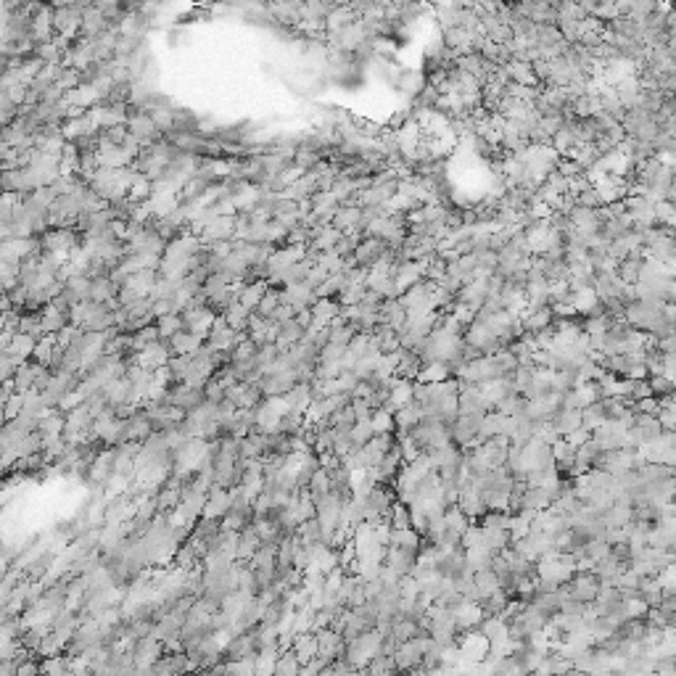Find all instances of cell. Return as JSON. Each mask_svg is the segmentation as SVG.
<instances>
[{"mask_svg": "<svg viewBox=\"0 0 676 676\" xmlns=\"http://www.w3.org/2000/svg\"><path fill=\"white\" fill-rule=\"evenodd\" d=\"M610 557H613L616 563L624 565V568H629V565H631V547L626 545V542H621V545H613V547H610Z\"/></svg>", "mask_w": 676, "mask_h": 676, "instance_id": "f6af8a7d", "label": "cell"}, {"mask_svg": "<svg viewBox=\"0 0 676 676\" xmlns=\"http://www.w3.org/2000/svg\"><path fill=\"white\" fill-rule=\"evenodd\" d=\"M576 206H581V209H592V212H597V209H603V201H600V196H597V191L589 185L586 191H581L579 196H576Z\"/></svg>", "mask_w": 676, "mask_h": 676, "instance_id": "74e56055", "label": "cell"}, {"mask_svg": "<svg viewBox=\"0 0 676 676\" xmlns=\"http://www.w3.org/2000/svg\"><path fill=\"white\" fill-rule=\"evenodd\" d=\"M37 676H45V674H42V671H40V674H37Z\"/></svg>", "mask_w": 676, "mask_h": 676, "instance_id": "db71d44e", "label": "cell"}, {"mask_svg": "<svg viewBox=\"0 0 676 676\" xmlns=\"http://www.w3.org/2000/svg\"><path fill=\"white\" fill-rule=\"evenodd\" d=\"M151 420H148V415L143 413V410H138L135 415H130V417H124V423H121V441L119 444H124V441H146L148 436H151Z\"/></svg>", "mask_w": 676, "mask_h": 676, "instance_id": "52a82bcc", "label": "cell"}, {"mask_svg": "<svg viewBox=\"0 0 676 676\" xmlns=\"http://www.w3.org/2000/svg\"><path fill=\"white\" fill-rule=\"evenodd\" d=\"M291 653L296 656V660H299L302 666H304V663H309V660H314V658H317V653H320L317 634H314V631H307V634L293 636Z\"/></svg>", "mask_w": 676, "mask_h": 676, "instance_id": "7c38bea8", "label": "cell"}, {"mask_svg": "<svg viewBox=\"0 0 676 676\" xmlns=\"http://www.w3.org/2000/svg\"><path fill=\"white\" fill-rule=\"evenodd\" d=\"M167 343H170L172 357H191V354H196V352H198V349L203 346L201 338H196V336L188 333V331H180V333H174Z\"/></svg>", "mask_w": 676, "mask_h": 676, "instance_id": "e0dca14e", "label": "cell"}, {"mask_svg": "<svg viewBox=\"0 0 676 676\" xmlns=\"http://www.w3.org/2000/svg\"><path fill=\"white\" fill-rule=\"evenodd\" d=\"M457 647H460V656L465 660H473V663H481L489 656V639H486L478 629H470V631H463L457 636Z\"/></svg>", "mask_w": 676, "mask_h": 676, "instance_id": "277c9868", "label": "cell"}, {"mask_svg": "<svg viewBox=\"0 0 676 676\" xmlns=\"http://www.w3.org/2000/svg\"><path fill=\"white\" fill-rule=\"evenodd\" d=\"M66 325H69V312H64V309L53 307V304H45V309L40 312L42 336H59Z\"/></svg>", "mask_w": 676, "mask_h": 676, "instance_id": "8fae6325", "label": "cell"}, {"mask_svg": "<svg viewBox=\"0 0 676 676\" xmlns=\"http://www.w3.org/2000/svg\"><path fill=\"white\" fill-rule=\"evenodd\" d=\"M196 676H214V674H212V671H209V668H203V671H198V674H196Z\"/></svg>", "mask_w": 676, "mask_h": 676, "instance_id": "f5cc1de1", "label": "cell"}, {"mask_svg": "<svg viewBox=\"0 0 676 676\" xmlns=\"http://www.w3.org/2000/svg\"><path fill=\"white\" fill-rule=\"evenodd\" d=\"M370 425H373V434H394V413H389L386 407L373 410L370 413Z\"/></svg>", "mask_w": 676, "mask_h": 676, "instance_id": "f546056e", "label": "cell"}, {"mask_svg": "<svg viewBox=\"0 0 676 676\" xmlns=\"http://www.w3.org/2000/svg\"><path fill=\"white\" fill-rule=\"evenodd\" d=\"M560 592L574 603L589 605V603H595L597 592H600V579L595 574H576L571 581L560 584Z\"/></svg>", "mask_w": 676, "mask_h": 676, "instance_id": "7a4b0ae2", "label": "cell"}, {"mask_svg": "<svg viewBox=\"0 0 676 676\" xmlns=\"http://www.w3.org/2000/svg\"><path fill=\"white\" fill-rule=\"evenodd\" d=\"M373 425H370V417H362V420H357V423L352 425V431H349V439H352L354 446H364L370 439H373Z\"/></svg>", "mask_w": 676, "mask_h": 676, "instance_id": "4dcf8cb0", "label": "cell"}, {"mask_svg": "<svg viewBox=\"0 0 676 676\" xmlns=\"http://www.w3.org/2000/svg\"><path fill=\"white\" fill-rule=\"evenodd\" d=\"M647 610L650 607L639 600V597H634V600H624V613H626V618H645L647 616Z\"/></svg>", "mask_w": 676, "mask_h": 676, "instance_id": "7bdbcfd3", "label": "cell"}, {"mask_svg": "<svg viewBox=\"0 0 676 676\" xmlns=\"http://www.w3.org/2000/svg\"><path fill=\"white\" fill-rule=\"evenodd\" d=\"M389 249L381 238H362L360 241V246L354 249V262H357V267H364V270H370L381 256H384V251Z\"/></svg>", "mask_w": 676, "mask_h": 676, "instance_id": "9c48e42d", "label": "cell"}, {"mask_svg": "<svg viewBox=\"0 0 676 676\" xmlns=\"http://www.w3.org/2000/svg\"><path fill=\"white\" fill-rule=\"evenodd\" d=\"M589 436H592V434H589V431H584V428H579V431H574V434H568V436H565L563 441H565V444H568V446H571V449H574V452H576L579 446L586 444V441H589Z\"/></svg>", "mask_w": 676, "mask_h": 676, "instance_id": "c3c4849f", "label": "cell"}, {"mask_svg": "<svg viewBox=\"0 0 676 676\" xmlns=\"http://www.w3.org/2000/svg\"><path fill=\"white\" fill-rule=\"evenodd\" d=\"M639 600L645 603L647 607H658L660 605V600H663V589H660V584H658L656 579H639Z\"/></svg>", "mask_w": 676, "mask_h": 676, "instance_id": "603a6c76", "label": "cell"}, {"mask_svg": "<svg viewBox=\"0 0 676 676\" xmlns=\"http://www.w3.org/2000/svg\"><path fill=\"white\" fill-rule=\"evenodd\" d=\"M278 304H280V288H267V293L262 296V302H259V307L254 309V314H259V317H270Z\"/></svg>", "mask_w": 676, "mask_h": 676, "instance_id": "e575fe53", "label": "cell"}, {"mask_svg": "<svg viewBox=\"0 0 676 676\" xmlns=\"http://www.w3.org/2000/svg\"><path fill=\"white\" fill-rule=\"evenodd\" d=\"M293 317H296V309H293V307H288V304H278L267 320H273V323H278V325H285V323H291Z\"/></svg>", "mask_w": 676, "mask_h": 676, "instance_id": "ee69618b", "label": "cell"}, {"mask_svg": "<svg viewBox=\"0 0 676 676\" xmlns=\"http://www.w3.org/2000/svg\"><path fill=\"white\" fill-rule=\"evenodd\" d=\"M304 341V328L296 320H291V323L280 325V333H278V338H275V349L278 352H285V349H291V346H296V343Z\"/></svg>", "mask_w": 676, "mask_h": 676, "instance_id": "ffe728a7", "label": "cell"}, {"mask_svg": "<svg viewBox=\"0 0 676 676\" xmlns=\"http://www.w3.org/2000/svg\"><path fill=\"white\" fill-rule=\"evenodd\" d=\"M343 579H346V571H343L341 565L333 568L331 574H325V592H338V586L343 584Z\"/></svg>", "mask_w": 676, "mask_h": 676, "instance_id": "bcb514c9", "label": "cell"}, {"mask_svg": "<svg viewBox=\"0 0 676 676\" xmlns=\"http://www.w3.org/2000/svg\"><path fill=\"white\" fill-rule=\"evenodd\" d=\"M352 410H354V417H357V420L370 417V407H367V402H364V399H352Z\"/></svg>", "mask_w": 676, "mask_h": 676, "instance_id": "f907efd6", "label": "cell"}, {"mask_svg": "<svg viewBox=\"0 0 676 676\" xmlns=\"http://www.w3.org/2000/svg\"><path fill=\"white\" fill-rule=\"evenodd\" d=\"M574 396H576V407H579V410H584V407H589V404H595V402H603V391H600L597 384H579L574 389Z\"/></svg>", "mask_w": 676, "mask_h": 676, "instance_id": "484cf974", "label": "cell"}, {"mask_svg": "<svg viewBox=\"0 0 676 676\" xmlns=\"http://www.w3.org/2000/svg\"><path fill=\"white\" fill-rule=\"evenodd\" d=\"M267 288H270V283H267V280L246 283V285H243V291L238 293V304H241L243 309L254 312V309L259 307V302H262V296L267 293Z\"/></svg>", "mask_w": 676, "mask_h": 676, "instance_id": "ac0fdd59", "label": "cell"}, {"mask_svg": "<svg viewBox=\"0 0 676 676\" xmlns=\"http://www.w3.org/2000/svg\"><path fill=\"white\" fill-rule=\"evenodd\" d=\"M452 621H454L457 634H463V631L478 629V624L484 621V616H481V607L475 605V603H460V605L452 610Z\"/></svg>", "mask_w": 676, "mask_h": 676, "instance_id": "30bf717a", "label": "cell"}, {"mask_svg": "<svg viewBox=\"0 0 676 676\" xmlns=\"http://www.w3.org/2000/svg\"><path fill=\"white\" fill-rule=\"evenodd\" d=\"M172 360V352H170V343L167 341H153L148 343L146 349H141L138 354H132V364H138V367H143V370H148V373H153V370H159V367H167Z\"/></svg>", "mask_w": 676, "mask_h": 676, "instance_id": "3957f363", "label": "cell"}, {"mask_svg": "<svg viewBox=\"0 0 676 676\" xmlns=\"http://www.w3.org/2000/svg\"><path fill=\"white\" fill-rule=\"evenodd\" d=\"M389 526H391V531H404V528H413V526H410V510H407V505H402V502H394V505H391V513H389Z\"/></svg>", "mask_w": 676, "mask_h": 676, "instance_id": "1f68e13d", "label": "cell"}, {"mask_svg": "<svg viewBox=\"0 0 676 676\" xmlns=\"http://www.w3.org/2000/svg\"><path fill=\"white\" fill-rule=\"evenodd\" d=\"M13 373H16V364L11 362V357L6 352H0V386L8 384L11 378H13Z\"/></svg>", "mask_w": 676, "mask_h": 676, "instance_id": "7dc6e473", "label": "cell"}, {"mask_svg": "<svg viewBox=\"0 0 676 676\" xmlns=\"http://www.w3.org/2000/svg\"><path fill=\"white\" fill-rule=\"evenodd\" d=\"M507 77L515 85H526V88H539V82L534 80V71H531V64H523V61H510L505 66Z\"/></svg>", "mask_w": 676, "mask_h": 676, "instance_id": "7402d4cb", "label": "cell"}, {"mask_svg": "<svg viewBox=\"0 0 676 676\" xmlns=\"http://www.w3.org/2000/svg\"><path fill=\"white\" fill-rule=\"evenodd\" d=\"M90 478L95 481V484H106L109 478L114 475V446L112 449H106V452H98V457L93 460L90 465Z\"/></svg>", "mask_w": 676, "mask_h": 676, "instance_id": "d6986e66", "label": "cell"}, {"mask_svg": "<svg viewBox=\"0 0 676 676\" xmlns=\"http://www.w3.org/2000/svg\"><path fill=\"white\" fill-rule=\"evenodd\" d=\"M473 581H475L478 595H481V603H484L486 597L494 595V592H499V581H497V576L492 574V571H478V574H473Z\"/></svg>", "mask_w": 676, "mask_h": 676, "instance_id": "83f0119b", "label": "cell"}, {"mask_svg": "<svg viewBox=\"0 0 676 676\" xmlns=\"http://www.w3.org/2000/svg\"><path fill=\"white\" fill-rule=\"evenodd\" d=\"M550 423L555 428V434L560 436V439H565L568 434H574V431L581 428V410H565V407H560V410L550 417Z\"/></svg>", "mask_w": 676, "mask_h": 676, "instance_id": "4fadbf2b", "label": "cell"}, {"mask_svg": "<svg viewBox=\"0 0 676 676\" xmlns=\"http://www.w3.org/2000/svg\"><path fill=\"white\" fill-rule=\"evenodd\" d=\"M151 193H153V182L148 180V177H143V174H135L130 191H127V198H130L132 203H146L151 198Z\"/></svg>", "mask_w": 676, "mask_h": 676, "instance_id": "d4e9b609", "label": "cell"}, {"mask_svg": "<svg viewBox=\"0 0 676 676\" xmlns=\"http://www.w3.org/2000/svg\"><path fill=\"white\" fill-rule=\"evenodd\" d=\"M639 270H642V254L636 251V254H629L626 259L618 262L616 275L626 283V285H634V283L639 280Z\"/></svg>", "mask_w": 676, "mask_h": 676, "instance_id": "44dd1931", "label": "cell"}, {"mask_svg": "<svg viewBox=\"0 0 676 676\" xmlns=\"http://www.w3.org/2000/svg\"><path fill=\"white\" fill-rule=\"evenodd\" d=\"M647 384H650V391H653V396H656V399H660V396H674V384H671V381H666L663 375L647 378Z\"/></svg>", "mask_w": 676, "mask_h": 676, "instance_id": "ab89813d", "label": "cell"}, {"mask_svg": "<svg viewBox=\"0 0 676 676\" xmlns=\"http://www.w3.org/2000/svg\"><path fill=\"white\" fill-rule=\"evenodd\" d=\"M40 674V663L37 660H21L19 666H16V676H37Z\"/></svg>", "mask_w": 676, "mask_h": 676, "instance_id": "681fc988", "label": "cell"}, {"mask_svg": "<svg viewBox=\"0 0 676 676\" xmlns=\"http://www.w3.org/2000/svg\"><path fill=\"white\" fill-rule=\"evenodd\" d=\"M256 658V656H254ZM254 658H241V660H227L230 676H254Z\"/></svg>", "mask_w": 676, "mask_h": 676, "instance_id": "60d3db41", "label": "cell"}, {"mask_svg": "<svg viewBox=\"0 0 676 676\" xmlns=\"http://www.w3.org/2000/svg\"><path fill=\"white\" fill-rule=\"evenodd\" d=\"M40 671L45 676H64L66 671H69V658H64V656L48 658V660L40 666Z\"/></svg>", "mask_w": 676, "mask_h": 676, "instance_id": "d590c367", "label": "cell"}, {"mask_svg": "<svg viewBox=\"0 0 676 676\" xmlns=\"http://www.w3.org/2000/svg\"><path fill=\"white\" fill-rule=\"evenodd\" d=\"M299 668H302V663H299L296 656L288 650V653H280V658H278V663H275V676H299Z\"/></svg>", "mask_w": 676, "mask_h": 676, "instance_id": "d6a6232c", "label": "cell"}, {"mask_svg": "<svg viewBox=\"0 0 676 676\" xmlns=\"http://www.w3.org/2000/svg\"><path fill=\"white\" fill-rule=\"evenodd\" d=\"M446 378H452L449 370H446V364L431 362V364H423V367H420V373H417V384H441V381H446Z\"/></svg>", "mask_w": 676, "mask_h": 676, "instance_id": "4316f807", "label": "cell"}, {"mask_svg": "<svg viewBox=\"0 0 676 676\" xmlns=\"http://www.w3.org/2000/svg\"><path fill=\"white\" fill-rule=\"evenodd\" d=\"M35 338L27 333H13V338H11L8 349H6V354L11 357V362L19 367L21 362H27L32 357V352H35Z\"/></svg>", "mask_w": 676, "mask_h": 676, "instance_id": "9a60e30c", "label": "cell"}, {"mask_svg": "<svg viewBox=\"0 0 676 676\" xmlns=\"http://www.w3.org/2000/svg\"><path fill=\"white\" fill-rule=\"evenodd\" d=\"M560 676H586V674H581V671H576V668H571V671H565V674H560Z\"/></svg>", "mask_w": 676, "mask_h": 676, "instance_id": "816d5d0a", "label": "cell"}, {"mask_svg": "<svg viewBox=\"0 0 676 676\" xmlns=\"http://www.w3.org/2000/svg\"><path fill=\"white\" fill-rule=\"evenodd\" d=\"M328 331H331V328H328ZM354 336H357V333H354L352 325H343V328H336V331H331V338H328V343H336V346H343V349H346Z\"/></svg>", "mask_w": 676, "mask_h": 676, "instance_id": "b9f144b4", "label": "cell"}, {"mask_svg": "<svg viewBox=\"0 0 676 676\" xmlns=\"http://www.w3.org/2000/svg\"><path fill=\"white\" fill-rule=\"evenodd\" d=\"M605 423V413H603V404L600 402H595V404H589V407H584L581 410V428L584 431H595V428H600V425Z\"/></svg>", "mask_w": 676, "mask_h": 676, "instance_id": "f1b7e54d", "label": "cell"}, {"mask_svg": "<svg viewBox=\"0 0 676 676\" xmlns=\"http://www.w3.org/2000/svg\"><path fill=\"white\" fill-rule=\"evenodd\" d=\"M457 6H439L436 8V16H439V24H441V30H454L457 27Z\"/></svg>", "mask_w": 676, "mask_h": 676, "instance_id": "f35d334b", "label": "cell"}, {"mask_svg": "<svg viewBox=\"0 0 676 676\" xmlns=\"http://www.w3.org/2000/svg\"><path fill=\"white\" fill-rule=\"evenodd\" d=\"M262 547V539L256 536L251 526H246L243 531H238V545H235V560L238 563H249L254 557V552Z\"/></svg>", "mask_w": 676, "mask_h": 676, "instance_id": "5bb4252c", "label": "cell"}, {"mask_svg": "<svg viewBox=\"0 0 676 676\" xmlns=\"http://www.w3.org/2000/svg\"><path fill=\"white\" fill-rule=\"evenodd\" d=\"M153 325H156V331H159V338H162V341H170L174 333L185 331L180 314H164V317H156Z\"/></svg>", "mask_w": 676, "mask_h": 676, "instance_id": "cb8c5ba5", "label": "cell"}, {"mask_svg": "<svg viewBox=\"0 0 676 676\" xmlns=\"http://www.w3.org/2000/svg\"><path fill=\"white\" fill-rule=\"evenodd\" d=\"M230 510V489H223V486H214L209 489L206 494V502H203V513L201 518H212V521H223L225 515Z\"/></svg>", "mask_w": 676, "mask_h": 676, "instance_id": "ba28073f", "label": "cell"}, {"mask_svg": "<svg viewBox=\"0 0 676 676\" xmlns=\"http://www.w3.org/2000/svg\"><path fill=\"white\" fill-rule=\"evenodd\" d=\"M428 647H431V636L428 634L415 636V639H410V642L396 645L394 656H391V663H394L396 671L407 674V671H413V668H417L420 663H423V656H425Z\"/></svg>", "mask_w": 676, "mask_h": 676, "instance_id": "6da1fadb", "label": "cell"}, {"mask_svg": "<svg viewBox=\"0 0 676 676\" xmlns=\"http://www.w3.org/2000/svg\"><path fill=\"white\" fill-rule=\"evenodd\" d=\"M162 656H164L162 642H159V639H153V636H143V639H138V642L132 645V658H135V666L146 668V671H151V666Z\"/></svg>", "mask_w": 676, "mask_h": 676, "instance_id": "8992f818", "label": "cell"}, {"mask_svg": "<svg viewBox=\"0 0 676 676\" xmlns=\"http://www.w3.org/2000/svg\"><path fill=\"white\" fill-rule=\"evenodd\" d=\"M283 402H285V407H288V413L304 415L307 413V407H309V402H312V386L296 384L288 394H283Z\"/></svg>", "mask_w": 676, "mask_h": 676, "instance_id": "2e32d148", "label": "cell"}, {"mask_svg": "<svg viewBox=\"0 0 676 676\" xmlns=\"http://www.w3.org/2000/svg\"><path fill=\"white\" fill-rule=\"evenodd\" d=\"M417 563V550H402V547H386V560L384 565L389 571H394L399 579L410 576V571Z\"/></svg>", "mask_w": 676, "mask_h": 676, "instance_id": "5b68a950", "label": "cell"}, {"mask_svg": "<svg viewBox=\"0 0 676 676\" xmlns=\"http://www.w3.org/2000/svg\"><path fill=\"white\" fill-rule=\"evenodd\" d=\"M584 555L592 560V563H600V560H605L607 555H610V545H607L605 539H595V542H589V545L584 547Z\"/></svg>", "mask_w": 676, "mask_h": 676, "instance_id": "8d00e7d4", "label": "cell"}, {"mask_svg": "<svg viewBox=\"0 0 676 676\" xmlns=\"http://www.w3.org/2000/svg\"><path fill=\"white\" fill-rule=\"evenodd\" d=\"M364 291H367L364 285H352V283H346V288L336 296V302H338V307H357V304L362 302Z\"/></svg>", "mask_w": 676, "mask_h": 676, "instance_id": "836d02e7", "label": "cell"}]
</instances>
